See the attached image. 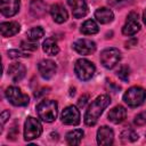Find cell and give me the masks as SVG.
<instances>
[{"mask_svg": "<svg viewBox=\"0 0 146 146\" xmlns=\"http://www.w3.org/2000/svg\"><path fill=\"white\" fill-rule=\"evenodd\" d=\"M111 104V97L108 95H100L98 96L88 107L84 114V123L87 125H95L103 114L104 110Z\"/></svg>", "mask_w": 146, "mask_h": 146, "instance_id": "1", "label": "cell"}, {"mask_svg": "<svg viewBox=\"0 0 146 146\" xmlns=\"http://www.w3.org/2000/svg\"><path fill=\"white\" fill-rule=\"evenodd\" d=\"M36 113L43 122H47V123L54 122L58 114L57 103L52 99H44L38 104Z\"/></svg>", "mask_w": 146, "mask_h": 146, "instance_id": "2", "label": "cell"}, {"mask_svg": "<svg viewBox=\"0 0 146 146\" xmlns=\"http://www.w3.org/2000/svg\"><path fill=\"white\" fill-rule=\"evenodd\" d=\"M146 99V90L141 87L135 86L129 88L124 95H123V100L128 106L130 107H137L141 105Z\"/></svg>", "mask_w": 146, "mask_h": 146, "instance_id": "3", "label": "cell"}, {"mask_svg": "<svg viewBox=\"0 0 146 146\" xmlns=\"http://www.w3.org/2000/svg\"><path fill=\"white\" fill-rule=\"evenodd\" d=\"M95 70H96V67H95L94 63H91L90 60H88L86 58L78 59L74 65V72L76 74V76L82 81L90 80L95 73Z\"/></svg>", "mask_w": 146, "mask_h": 146, "instance_id": "4", "label": "cell"}, {"mask_svg": "<svg viewBox=\"0 0 146 146\" xmlns=\"http://www.w3.org/2000/svg\"><path fill=\"white\" fill-rule=\"evenodd\" d=\"M41 133H42L41 123L36 119H34L32 116H29L25 120V123H24V139L26 141H30L32 139H35V138L40 137Z\"/></svg>", "mask_w": 146, "mask_h": 146, "instance_id": "5", "label": "cell"}, {"mask_svg": "<svg viewBox=\"0 0 146 146\" xmlns=\"http://www.w3.org/2000/svg\"><path fill=\"white\" fill-rule=\"evenodd\" d=\"M6 97L14 106H26L30 102V98L26 94L22 92V90L17 87H8L6 89Z\"/></svg>", "mask_w": 146, "mask_h": 146, "instance_id": "6", "label": "cell"}, {"mask_svg": "<svg viewBox=\"0 0 146 146\" xmlns=\"http://www.w3.org/2000/svg\"><path fill=\"white\" fill-rule=\"evenodd\" d=\"M120 58H121V54L116 48H107L100 52V63L103 64L104 67L108 70L113 68L119 63Z\"/></svg>", "mask_w": 146, "mask_h": 146, "instance_id": "7", "label": "cell"}, {"mask_svg": "<svg viewBox=\"0 0 146 146\" xmlns=\"http://www.w3.org/2000/svg\"><path fill=\"white\" fill-rule=\"evenodd\" d=\"M140 30V23H139V18H138V14L135 11H131L128 16H127V21L125 24L122 27V33L124 35H133L136 34L138 31Z\"/></svg>", "mask_w": 146, "mask_h": 146, "instance_id": "8", "label": "cell"}, {"mask_svg": "<svg viewBox=\"0 0 146 146\" xmlns=\"http://www.w3.org/2000/svg\"><path fill=\"white\" fill-rule=\"evenodd\" d=\"M62 122L67 125H78L80 123V112L75 106H67L60 114Z\"/></svg>", "mask_w": 146, "mask_h": 146, "instance_id": "9", "label": "cell"}, {"mask_svg": "<svg viewBox=\"0 0 146 146\" xmlns=\"http://www.w3.org/2000/svg\"><path fill=\"white\" fill-rule=\"evenodd\" d=\"M38 71L43 79L49 80L55 75V73L57 71V66H56L55 62H52L50 59H43L38 64Z\"/></svg>", "mask_w": 146, "mask_h": 146, "instance_id": "10", "label": "cell"}, {"mask_svg": "<svg viewBox=\"0 0 146 146\" xmlns=\"http://www.w3.org/2000/svg\"><path fill=\"white\" fill-rule=\"evenodd\" d=\"M73 49L80 55H90L96 50V43L89 39H79L73 43Z\"/></svg>", "mask_w": 146, "mask_h": 146, "instance_id": "11", "label": "cell"}, {"mask_svg": "<svg viewBox=\"0 0 146 146\" xmlns=\"http://www.w3.org/2000/svg\"><path fill=\"white\" fill-rule=\"evenodd\" d=\"M21 2L19 0H1L0 2V11L6 17H11L16 15L19 10Z\"/></svg>", "mask_w": 146, "mask_h": 146, "instance_id": "12", "label": "cell"}, {"mask_svg": "<svg viewBox=\"0 0 146 146\" xmlns=\"http://www.w3.org/2000/svg\"><path fill=\"white\" fill-rule=\"evenodd\" d=\"M113 139H114V132L110 127H100L97 130V143L98 145L102 146H106V145H111L113 144Z\"/></svg>", "mask_w": 146, "mask_h": 146, "instance_id": "13", "label": "cell"}, {"mask_svg": "<svg viewBox=\"0 0 146 146\" xmlns=\"http://www.w3.org/2000/svg\"><path fill=\"white\" fill-rule=\"evenodd\" d=\"M68 6L72 8V14L75 18H82L88 13L86 0H67Z\"/></svg>", "mask_w": 146, "mask_h": 146, "instance_id": "14", "label": "cell"}, {"mask_svg": "<svg viewBox=\"0 0 146 146\" xmlns=\"http://www.w3.org/2000/svg\"><path fill=\"white\" fill-rule=\"evenodd\" d=\"M50 15H51L54 22H56L58 24L66 22L67 17H68V14H67L65 7L62 6L60 3H55L50 7Z\"/></svg>", "mask_w": 146, "mask_h": 146, "instance_id": "15", "label": "cell"}, {"mask_svg": "<svg viewBox=\"0 0 146 146\" xmlns=\"http://www.w3.org/2000/svg\"><path fill=\"white\" fill-rule=\"evenodd\" d=\"M108 120L112 122V123H115V124H119L121 122H123L127 117V110L121 106V105H117L115 107H113L110 112H108V115H107Z\"/></svg>", "mask_w": 146, "mask_h": 146, "instance_id": "16", "label": "cell"}, {"mask_svg": "<svg viewBox=\"0 0 146 146\" xmlns=\"http://www.w3.org/2000/svg\"><path fill=\"white\" fill-rule=\"evenodd\" d=\"M25 66L21 63H13L8 68V74L14 82L21 81L25 76Z\"/></svg>", "mask_w": 146, "mask_h": 146, "instance_id": "17", "label": "cell"}, {"mask_svg": "<svg viewBox=\"0 0 146 146\" xmlns=\"http://www.w3.org/2000/svg\"><path fill=\"white\" fill-rule=\"evenodd\" d=\"M21 30V26L17 22H3L0 24V32L2 36H13L17 34Z\"/></svg>", "mask_w": 146, "mask_h": 146, "instance_id": "18", "label": "cell"}, {"mask_svg": "<svg viewBox=\"0 0 146 146\" xmlns=\"http://www.w3.org/2000/svg\"><path fill=\"white\" fill-rule=\"evenodd\" d=\"M95 18L100 23V24H108L113 21L114 18V14L110 8L106 7H102L98 8L95 11Z\"/></svg>", "mask_w": 146, "mask_h": 146, "instance_id": "19", "label": "cell"}, {"mask_svg": "<svg viewBox=\"0 0 146 146\" xmlns=\"http://www.w3.org/2000/svg\"><path fill=\"white\" fill-rule=\"evenodd\" d=\"M42 49L49 56H56L59 52V47L57 46V42L51 38H48V39H46L43 41Z\"/></svg>", "mask_w": 146, "mask_h": 146, "instance_id": "20", "label": "cell"}, {"mask_svg": "<svg viewBox=\"0 0 146 146\" xmlns=\"http://www.w3.org/2000/svg\"><path fill=\"white\" fill-rule=\"evenodd\" d=\"M46 7L47 6L42 0H32L30 9H31V13L35 17H42L46 14V10H47Z\"/></svg>", "mask_w": 146, "mask_h": 146, "instance_id": "21", "label": "cell"}, {"mask_svg": "<svg viewBox=\"0 0 146 146\" xmlns=\"http://www.w3.org/2000/svg\"><path fill=\"white\" fill-rule=\"evenodd\" d=\"M83 137V130L81 129H74L70 132H67L66 135V141L68 145H79L81 143V139Z\"/></svg>", "mask_w": 146, "mask_h": 146, "instance_id": "22", "label": "cell"}, {"mask_svg": "<svg viewBox=\"0 0 146 146\" xmlns=\"http://www.w3.org/2000/svg\"><path fill=\"white\" fill-rule=\"evenodd\" d=\"M80 31H81V33H83L86 35H91V34H96L99 31V27L95 21L88 19L81 25Z\"/></svg>", "mask_w": 146, "mask_h": 146, "instance_id": "23", "label": "cell"}, {"mask_svg": "<svg viewBox=\"0 0 146 146\" xmlns=\"http://www.w3.org/2000/svg\"><path fill=\"white\" fill-rule=\"evenodd\" d=\"M44 34V31L41 26H35V27H32L31 30L27 31L26 33V36L30 41H33V42H36L38 40H40Z\"/></svg>", "mask_w": 146, "mask_h": 146, "instance_id": "24", "label": "cell"}, {"mask_svg": "<svg viewBox=\"0 0 146 146\" xmlns=\"http://www.w3.org/2000/svg\"><path fill=\"white\" fill-rule=\"evenodd\" d=\"M120 137H121L122 141H124V143H132L138 139V135L133 130H124L121 132Z\"/></svg>", "mask_w": 146, "mask_h": 146, "instance_id": "25", "label": "cell"}, {"mask_svg": "<svg viewBox=\"0 0 146 146\" xmlns=\"http://www.w3.org/2000/svg\"><path fill=\"white\" fill-rule=\"evenodd\" d=\"M117 76L122 80V81H128L129 80V67L123 65L119 68L117 71Z\"/></svg>", "mask_w": 146, "mask_h": 146, "instance_id": "26", "label": "cell"}, {"mask_svg": "<svg viewBox=\"0 0 146 146\" xmlns=\"http://www.w3.org/2000/svg\"><path fill=\"white\" fill-rule=\"evenodd\" d=\"M30 41V40H29ZM22 48L25 49V50H29V51H34L38 49V44L33 41H30V42H26V41H23L22 42Z\"/></svg>", "mask_w": 146, "mask_h": 146, "instance_id": "27", "label": "cell"}, {"mask_svg": "<svg viewBox=\"0 0 146 146\" xmlns=\"http://www.w3.org/2000/svg\"><path fill=\"white\" fill-rule=\"evenodd\" d=\"M8 56L10 58H21V57H26L29 55H26V52H22L17 49H11V50H8Z\"/></svg>", "mask_w": 146, "mask_h": 146, "instance_id": "28", "label": "cell"}, {"mask_svg": "<svg viewBox=\"0 0 146 146\" xmlns=\"http://www.w3.org/2000/svg\"><path fill=\"white\" fill-rule=\"evenodd\" d=\"M135 124L136 125H144L146 124V113H139L135 117Z\"/></svg>", "mask_w": 146, "mask_h": 146, "instance_id": "29", "label": "cell"}, {"mask_svg": "<svg viewBox=\"0 0 146 146\" xmlns=\"http://www.w3.org/2000/svg\"><path fill=\"white\" fill-rule=\"evenodd\" d=\"M9 116H10V113H9V111H3V112L1 113V116H0L1 127H3V125H5V123L7 122V120L9 119Z\"/></svg>", "mask_w": 146, "mask_h": 146, "instance_id": "30", "label": "cell"}, {"mask_svg": "<svg viewBox=\"0 0 146 146\" xmlns=\"http://www.w3.org/2000/svg\"><path fill=\"white\" fill-rule=\"evenodd\" d=\"M88 99H89V96H88V95H82V96L79 98L78 106H79V107H84V105L87 104Z\"/></svg>", "mask_w": 146, "mask_h": 146, "instance_id": "31", "label": "cell"}, {"mask_svg": "<svg viewBox=\"0 0 146 146\" xmlns=\"http://www.w3.org/2000/svg\"><path fill=\"white\" fill-rule=\"evenodd\" d=\"M108 2L114 5V6H120V5L128 3V0H108Z\"/></svg>", "mask_w": 146, "mask_h": 146, "instance_id": "32", "label": "cell"}, {"mask_svg": "<svg viewBox=\"0 0 146 146\" xmlns=\"http://www.w3.org/2000/svg\"><path fill=\"white\" fill-rule=\"evenodd\" d=\"M143 21H144V23L146 24V9L144 10V14H143Z\"/></svg>", "mask_w": 146, "mask_h": 146, "instance_id": "33", "label": "cell"}]
</instances>
